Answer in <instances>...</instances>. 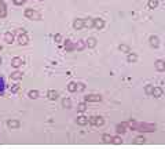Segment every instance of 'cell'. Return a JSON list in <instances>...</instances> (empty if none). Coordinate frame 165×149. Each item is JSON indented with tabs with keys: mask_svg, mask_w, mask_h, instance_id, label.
<instances>
[{
	"mask_svg": "<svg viewBox=\"0 0 165 149\" xmlns=\"http://www.w3.org/2000/svg\"><path fill=\"white\" fill-rule=\"evenodd\" d=\"M24 14H25V17L29 18V20H40L41 18V15L36 10H33V8H26Z\"/></svg>",
	"mask_w": 165,
	"mask_h": 149,
	"instance_id": "6da1fadb",
	"label": "cell"
},
{
	"mask_svg": "<svg viewBox=\"0 0 165 149\" xmlns=\"http://www.w3.org/2000/svg\"><path fill=\"white\" fill-rule=\"evenodd\" d=\"M100 100H102V97H100V95H96V94H90V95L84 97V101H85V102H99Z\"/></svg>",
	"mask_w": 165,
	"mask_h": 149,
	"instance_id": "7a4b0ae2",
	"label": "cell"
},
{
	"mask_svg": "<svg viewBox=\"0 0 165 149\" xmlns=\"http://www.w3.org/2000/svg\"><path fill=\"white\" fill-rule=\"evenodd\" d=\"M73 28H74L76 30H80L84 28V20H81V18H77V20L73 21Z\"/></svg>",
	"mask_w": 165,
	"mask_h": 149,
	"instance_id": "3957f363",
	"label": "cell"
},
{
	"mask_svg": "<svg viewBox=\"0 0 165 149\" xmlns=\"http://www.w3.org/2000/svg\"><path fill=\"white\" fill-rule=\"evenodd\" d=\"M28 42H29V37H28L26 33H21L20 36H18V43H20L21 46H26Z\"/></svg>",
	"mask_w": 165,
	"mask_h": 149,
	"instance_id": "277c9868",
	"label": "cell"
},
{
	"mask_svg": "<svg viewBox=\"0 0 165 149\" xmlns=\"http://www.w3.org/2000/svg\"><path fill=\"white\" fill-rule=\"evenodd\" d=\"M7 15V6L3 0H0V18H4Z\"/></svg>",
	"mask_w": 165,
	"mask_h": 149,
	"instance_id": "5b68a950",
	"label": "cell"
},
{
	"mask_svg": "<svg viewBox=\"0 0 165 149\" xmlns=\"http://www.w3.org/2000/svg\"><path fill=\"white\" fill-rule=\"evenodd\" d=\"M90 123L91 124H95V126H102L103 124V119L99 116H94L90 119Z\"/></svg>",
	"mask_w": 165,
	"mask_h": 149,
	"instance_id": "8992f818",
	"label": "cell"
},
{
	"mask_svg": "<svg viewBox=\"0 0 165 149\" xmlns=\"http://www.w3.org/2000/svg\"><path fill=\"white\" fill-rule=\"evenodd\" d=\"M22 64H24V61H22V58H20V57H15V58L11 59V65L14 68H20Z\"/></svg>",
	"mask_w": 165,
	"mask_h": 149,
	"instance_id": "52a82bcc",
	"label": "cell"
},
{
	"mask_svg": "<svg viewBox=\"0 0 165 149\" xmlns=\"http://www.w3.org/2000/svg\"><path fill=\"white\" fill-rule=\"evenodd\" d=\"M103 26H105L103 20H100V18H94V28H96V29H102Z\"/></svg>",
	"mask_w": 165,
	"mask_h": 149,
	"instance_id": "ba28073f",
	"label": "cell"
},
{
	"mask_svg": "<svg viewBox=\"0 0 165 149\" xmlns=\"http://www.w3.org/2000/svg\"><path fill=\"white\" fill-rule=\"evenodd\" d=\"M85 47H87V44H85L84 40H78V42L74 44V49L77 50V51H82V50H84Z\"/></svg>",
	"mask_w": 165,
	"mask_h": 149,
	"instance_id": "9c48e42d",
	"label": "cell"
},
{
	"mask_svg": "<svg viewBox=\"0 0 165 149\" xmlns=\"http://www.w3.org/2000/svg\"><path fill=\"white\" fill-rule=\"evenodd\" d=\"M4 42L11 44L12 42H14V35H12V32H6L4 33Z\"/></svg>",
	"mask_w": 165,
	"mask_h": 149,
	"instance_id": "30bf717a",
	"label": "cell"
},
{
	"mask_svg": "<svg viewBox=\"0 0 165 149\" xmlns=\"http://www.w3.org/2000/svg\"><path fill=\"white\" fill-rule=\"evenodd\" d=\"M85 44H87L88 49H94V47L96 46V39H95V37H90L88 40H85Z\"/></svg>",
	"mask_w": 165,
	"mask_h": 149,
	"instance_id": "8fae6325",
	"label": "cell"
},
{
	"mask_svg": "<svg viewBox=\"0 0 165 149\" xmlns=\"http://www.w3.org/2000/svg\"><path fill=\"white\" fill-rule=\"evenodd\" d=\"M47 97H48V100L55 101L56 98H58V91H55V90H50L48 93H47Z\"/></svg>",
	"mask_w": 165,
	"mask_h": 149,
	"instance_id": "7c38bea8",
	"label": "cell"
},
{
	"mask_svg": "<svg viewBox=\"0 0 165 149\" xmlns=\"http://www.w3.org/2000/svg\"><path fill=\"white\" fill-rule=\"evenodd\" d=\"M84 28H94V18H84Z\"/></svg>",
	"mask_w": 165,
	"mask_h": 149,
	"instance_id": "4fadbf2b",
	"label": "cell"
},
{
	"mask_svg": "<svg viewBox=\"0 0 165 149\" xmlns=\"http://www.w3.org/2000/svg\"><path fill=\"white\" fill-rule=\"evenodd\" d=\"M88 122H90V120H88V117H85V116H78L77 117V123L80 126H85Z\"/></svg>",
	"mask_w": 165,
	"mask_h": 149,
	"instance_id": "5bb4252c",
	"label": "cell"
},
{
	"mask_svg": "<svg viewBox=\"0 0 165 149\" xmlns=\"http://www.w3.org/2000/svg\"><path fill=\"white\" fill-rule=\"evenodd\" d=\"M11 79H12V80H21V79H22V72H20V71L12 72V73H11Z\"/></svg>",
	"mask_w": 165,
	"mask_h": 149,
	"instance_id": "9a60e30c",
	"label": "cell"
},
{
	"mask_svg": "<svg viewBox=\"0 0 165 149\" xmlns=\"http://www.w3.org/2000/svg\"><path fill=\"white\" fill-rule=\"evenodd\" d=\"M65 50H66V51H73V50H76V49H74V44H73L70 40H66V43H65Z\"/></svg>",
	"mask_w": 165,
	"mask_h": 149,
	"instance_id": "2e32d148",
	"label": "cell"
},
{
	"mask_svg": "<svg viewBox=\"0 0 165 149\" xmlns=\"http://www.w3.org/2000/svg\"><path fill=\"white\" fill-rule=\"evenodd\" d=\"M62 106L66 108V109L72 108V101L69 100V98H63V100H62Z\"/></svg>",
	"mask_w": 165,
	"mask_h": 149,
	"instance_id": "e0dca14e",
	"label": "cell"
},
{
	"mask_svg": "<svg viewBox=\"0 0 165 149\" xmlns=\"http://www.w3.org/2000/svg\"><path fill=\"white\" fill-rule=\"evenodd\" d=\"M68 90L70 91V93H76V91H77V83H74V81L69 83L68 84Z\"/></svg>",
	"mask_w": 165,
	"mask_h": 149,
	"instance_id": "ac0fdd59",
	"label": "cell"
},
{
	"mask_svg": "<svg viewBox=\"0 0 165 149\" xmlns=\"http://www.w3.org/2000/svg\"><path fill=\"white\" fill-rule=\"evenodd\" d=\"M8 127L10 128H18L20 127V122H18V120H10V122H8Z\"/></svg>",
	"mask_w": 165,
	"mask_h": 149,
	"instance_id": "d6986e66",
	"label": "cell"
},
{
	"mask_svg": "<svg viewBox=\"0 0 165 149\" xmlns=\"http://www.w3.org/2000/svg\"><path fill=\"white\" fill-rule=\"evenodd\" d=\"M29 98H32V100H36V98H39V91H36V90H32L29 91Z\"/></svg>",
	"mask_w": 165,
	"mask_h": 149,
	"instance_id": "ffe728a7",
	"label": "cell"
},
{
	"mask_svg": "<svg viewBox=\"0 0 165 149\" xmlns=\"http://www.w3.org/2000/svg\"><path fill=\"white\" fill-rule=\"evenodd\" d=\"M85 109H87V104L85 102H81L77 105V110L78 112H85Z\"/></svg>",
	"mask_w": 165,
	"mask_h": 149,
	"instance_id": "44dd1931",
	"label": "cell"
},
{
	"mask_svg": "<svg viewBox=\"0 0 165 149\" xmlns=\"http://www.w3.org/2000/svg\"><path fill=\"white\" fill-rule=\"evenodd\" d=\"M54 40H55V43H61L62 42V36L59 33H56L55 36H54Z\"/></svg>",
	"mask_w": 165,
	"mask_h": 149,
	"instance_id": "7402d4cb",
	"label": "cell"
},
{
	"mask_svg": "<svg viewBox=\"0 0 165 149\" xmlns=\"http://www.w3.org/2000/svg\"><path fill=\"white\" fill-rule=\"evenodd\" d=\"M4 90V80H3V77L0 76V93Z\"/></svg>",
	"mask_w": 165,
	"mask_h": 149,
	"instance_id": "603a6c76",
	"label": "cell"
},
{
	"mask_svg": "<svg viewBox=\"0 0 165 149\" xmlns=\"http://www.w3.org/2000/svg\"><path fill=\"white\" fill-rule=\"evenodd\" d=\"M12 2H14L15 6H22L25 3V0H12Z\"/></svg>",
	"mask_w": 165,
	"mask_h": 149,
	"instance_id": "cb8c5ba5",
	"label": "cell"
},
{
	"mask_svg": "<svg viewBox=\"0 0 165 149\" xmlns=\"http://www.w3.org/2000/svg\"><path fill=\"white\" fill-rule=\"evenodd\" d=\"M84 88H85V86L82 84V83H78L77 84V91H84Z\"/></svg>",
	"mask_w": 165,
	"mask_h": 149,
	"instance_id": "d4e9b609",
	"label": "cell"
},
{
	"mask_svg": "<svg viewBox=\"0 0 165 149\" xmlns=\"http://www.w3.org/2000/svg\"><path fill=\"white\" fill-rule=\"evenodd\" d=\"M103 141L105 142H110V141H112V137H109V135H103Z\"/></svg>",
	"mask_w": 165,
	"mask_h": 149,
	"instance_id": "484cf974",
	"label": "cell"
},
{
	"mask_svg": "<svg viewBox=\"0 0 165 149\" xmlns=\"http://www.w3.org/2000/svg\"><path fill=\"white\" fill-rule=\"evenodd\" d=\"M18 90H20V87H18V86H14V87H12V90H11V91H12V93H17Z\"/></svg>",
	"mask_w": 165,
	"mask_h": 149,
	"instance_id": "4316f807",
	"label": "cell"
},
{
	"mask_svg": "<svg viewBox=\"0 0 165 149\" xmlns=\"http://www.w3.org/2000/svg\"><path fill=\"white\" fill-rule=\"evenodd\" d=\"M2 50H3V47H2V44H0V51H2Z\"/></svg>",
	"mask_w": 165,
	"mask_h": 149,
	"instance_id": "83f0119b",
	"label": "cell"
},
{
	"mask_svg": "<svg viewBox=\"0 0 165 149\" xmlns=\"http://www.w3.org/2000/svg\"><path fill=\"white\" fill-rule=\"evenodd\" d=\"M0 64H2V57H0Z\"/></svg>",
	"mask_w": 165,
	"mask_h": 149,
	"instance_id": "f1b7e54d",
	"label": "cell"
},
{
	"mask_svg": "<svg viewBox=\"0 0 165 149\" xmlns=\"http://www.w3.org/2000/svg\"><path fill=\"white\" fill-rule=\"evenodd\" d=\"M40 2H43V0H40Z\"/></svg>",
	"mask_w": 165,
	"mask_h": 149,
	"instance_id": "f546056e",
	"label": "cell"
}]
</instances>
